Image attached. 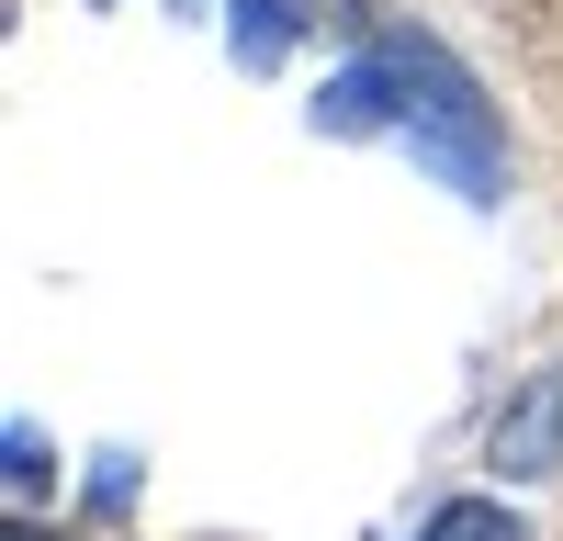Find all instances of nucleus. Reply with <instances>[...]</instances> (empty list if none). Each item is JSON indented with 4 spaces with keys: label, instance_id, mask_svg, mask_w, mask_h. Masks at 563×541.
<instances>
[{
    "label": "nucleus",
    "instance_id": "39448f33",
    "mask_svg": "<svg viewBox=\"0 0 563 541\" xmlns=\"http://www.w3.org/2000/svg\"><path fill=\"white\" fill-rule=\"evenodd\" d=\"M12 496H45V440L12 418Z\"/></svg>",
    "mask_w": 563,
    "mask_h": 541
},
{
    "label": "nucleus",
    "instance_id": "20e7f679",
    "mask_svg": "<svg viewBox=\"0 0 563 541\" xmlns=\"http://www.w3.org/2000/svg\"><path fill=\"white\" fill-rule=\"evenodd\" d=\"M417 541H530V530H519V508H496V496H451Z\"/></svg>",
    "mask_w": 563,
    "mask_h": 541
},
{
    "label": "nucleus",
    "instance_id": "f03ea898",
    "mask_svg": "<svg viewBox=\"0 0 563 541\" xmlns=\"http://www.w3.org/2000/svg\"><path fill=\"white\" fill-rule=\"evenodd\" d=\"M496 474H507V485L563 474V373H541V384H530V395L496 418Z\"/></svg>",
    "mask_w": 563,
    "mask_h": 541
},
{
    "label": "nucleus",
    "instance_id": "423d86ee",
    "mask_svg": "<svg viewBox=\"0 0 563 541\" xmlns=\"http://www.w3.org/2000/svg\"><path fill=\"white\" fill-rule=\"evenodd\" d=\"M12 541H45V530H34V519H12Z\"/></svg>",
    "mask_w": 563,
    "mask_h": 541
},
{
    "label": "nucleus",
    "instance_id": "7ed1b4c3",
    "mask_svg": "<svg viewBox=\"0 0 563 541\" xmlns=\"http://www.w3.org/2000/svg\"><path fill=\"white\" fill-rule=\"evenodd\" d=\"M294 34H305V0H225V45H238L249 68H271Z\"/></svg>",
    "mask_w": 563,
    "mask_h": 541
},
{
    "label": "nucleus",
    "instance_id": "f257e3e1",
    "mask_svg": "<svg viewBox=\"0 0 563 541\" xmlns=\"http://www.w3.org/2000/svg\"><path fill=\"white\" fill-rule=\"evenodd\" d=\"M372 45H384V68H395V147L429 180H451L462 203H507V124L485 102V79L417 23L372 34Z\"/></svg>",
    "mask_w": 563,
    "mask_h": 541
}]
</instances>
